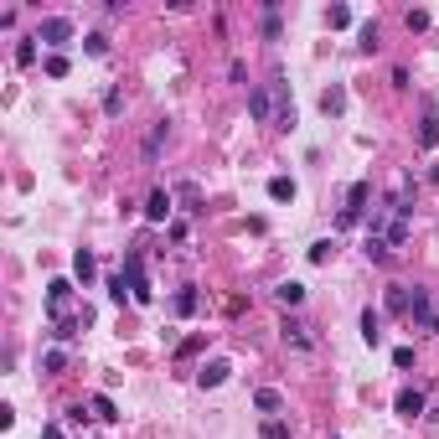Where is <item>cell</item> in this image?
I'll return each mask as SVG.
<instances>
[{
  "instance_id": "19",
  "label": "cell",
  "mask_w": 439,
  "mask_h": 439,
  "mask_svg": "<svg viewBox=\"0 0 439 439\" xmlns=\"http://www.w3.org/2000/svg\"><path fill=\"white\" fill-rule=\"evenodd\" d=\"M419 145L429 150V145H439V119L434 114H424V129H419Z\"/></svg>"
},
{
  "instance_id": "2",
  "label": "cell",
  "mask_w": 439,
  "mask_h": 439,
  "mask_svg": "<svg viewBox=\"0 0 439 439\" xmlns=\"http://www.w3.org/2000/svg\"><path fill=\"white\" fill-rule=\"evenodd\" d=\"M68 305H73V279H52L47 284V315L52 321H68Z\"/></svg>"
},
{
  "instance_id": "35",
  "label": "cell",
  "mask_w": 439,
  "mask_h": 439,
  "mask_svg": "<svg viewBox=\"0 0 439 439\" xmlns=\"http://www.w3.org/2000/svg\"><path fill=\"white\" fill-rule=\"evenodd\" d=\"M41 439H68V434H62V424H41Z\"/></svg>"
},
{
  "instance_id": "23",
  "label": "cell",
  "mask_w": 439,
  "mask_h": 439,
  "mask_svg": "<svg viewBox=\"0 0 439 439\" xmlns=\"http://www.w3.org/2000/svg\"><path fill=\"white\" fill-rule=\"evenodd\" d=\"M109 295H114L119 305H124V300H135V290L124 284V274H114V279H109Z\"/></svg>"
},
{
  "instance_id": "3",
  "label": "cell",
  "mask_w": 439,
  "mask_h": 439,
  "mask_svg": "<svg viewBox=\"0 0 439 439\" xmlns=\"http://www.w3.org/2000/svg\"><path fill=\"white\" fill-rule=\"evenodd\" d=\"M124 274H129V290H135V305H150V295H156V290H150V279H145V259L129 254L124 259Z\"/></svg>"
},
{
  "instance_id": "5",
  "label": "cell",
  "mask_w": 439,
  "mask_h": 439,
  "mask_svg": "<svg viewBox=\"0 0 439 439\" xmlns=\"http://www.w3.org/2000/svg\"><path fill=\"white\" fill-rule=\"evenodd\" d=\"M393 409H398V419H419V413H424V393L419 388H403L398 398H393Z\"/></svg>"
},
{
  "instance_id": "14",
  "label": "cell",
  "mask_w": 439,
  "mask_h": 439,
  "mask_svg": "<svg viewBox=\"0 0 439 439\" xmlns=\"http://www.w3.org/2000/svg\"><path fill=\"white\" fill-rule=\"evenodd\" d=\"M88 409H93V419H104V424H114V419H119L114 403H109V393H93V398H88Z\"/></svg>"
},
{
  "instance_id": "28",
  "label": "cell",
  "mask_w": 439,
  "mask_h": 439,
  "mask_svg": "<svg viewBox=\"0 0 439 439\" xmlns=\"http://www.w3.org/2000/svg\"><path fill=\"white\" fill-rule=\"evenodd\" d=\"M367 196H372V186H367V181L351 186V212H362V202H367Z\"/></svg>"
},
{
  "instance_id": "21",
  "label": "cell",
  "mask_w": 439,
  "mask_h": 439,
  "mask_svg": "<svg viewBox=\"0 0 439 439\" xmlns=\"http://www.w3.org/2000/svg\"><path fill=\"white\" fill-rule=\"evenodd\" d=\"M83 52H88V57H104V52H109V37H104V31H93V37H83Z\"/></svg>"
},
{
  "instance_id": "30",
  "label": "cell",
  "mask_w": 439,
  "mask_h": 439,
  "mask_svg": "<svg viewBox=\"0 0 439 439\" xmlns=\"http://www.w3.org/2000/svg\"><path fill=\"white\" fill-rule=\"evenodd\" d=\"M119 109H124V93H119V88H109V93H104V114H119Z\"/></svg>"
},
{
  "instance_id": "22",
  "label": "cell",
  "mask_w": 439,
  "mask_h": 439,
  "mask_svg": "<svg viewBox=\"0 0 439 439\" xmlns=\"http://www.w3.org/2000/svg\"><path fill=\"white\" fill-rule=\"evenodd\" d=\"M259 439H290V424H284V419H269L259 429Z\"/></svg>"
},
{
  "instance_id": "10",
  "label": "cell",
  "mask_w": 439,
  "mask_h": 439,
  "mask_svg": "<svg viewBox=\"0 0 439 439\" xmlns=\"http://www.w3.org/2000/svg\"><path fill=\"white\" fill-rule=\"evenodd\" d=\"M73 274H78V279H83V290H88V284H93L98 263H93V254H88V248H78V254H73Z\"/></svg>"
},
{
  "instance_id": "29",
  "label": "cell",
  "mask_w": 439,
  "mask_h": 439,
  "mask_svg": "<svg viewBox=\"0 0 439 439\" xmlns=\"http://www.w3.org/2000/svg\"><path fill=\"white\" fill-rule=\"evenodd\" d=\"M263 37L279 41V16H274V0H269V16H263Z\"/></svg>"
},
{
  "instance_id": "4",
  "label": "cell",
  "mask_w": 439,
  "mask_h": 439,
  "mask_svg": "<svg viewBox=\"0 0 439 439\" xmlns=\"http://www.w3.org/2000/svg\"><path fill=\"white\" fill-rule=\"evenodd\" d=\"M227 372H233V362L212 357V362H202V372H196V382H202V388H217V382H227Z\"/></svg>"
},
{
  "instance_id": "7",
  "label": "cell",
  "mask_w": 439,
  "mask_h": 439,
  "mask_svg": "<svg viewBox=\"0 0 439 439\" xmlns=\"http://www.w3.org/2000/svg\"><path fill=\"white\" fill-rule=\"evenodd\" d=\"M284 342H290L295 351H315V336H310V326H300V321H284Z\"/></svg>"
},
{
  "instance_id": "27",
  "label": "cell",
  "mask_w": 439,
  "mask_h": 439,
  "mask_svg": "<svg viewBox=\"0 0 439 439\" xmlns=\"http://www.w3.org/2000/svg\"><path fill=\"white\" fill-rule=\"evenodd\" d=\"M47 73H52V78H68V57H62V52H52V57H47Z\"/></svg>"
},
{
  "instance_id": "17",
  "label": "cell",
  "mask_w": 439,
  "mask_h": 439,
  "mask_svg": "<svg viewBox=\"0 0 439 439\" xmlns=\"http://www.w3.org/2000/svg\"><path fill=\"white\" fill-rule=\"evenodd\" d=\"M269 196H274V202H295V181H290V176H274V181H269Z\"/></svg>"
},
{
  "instance_id": "8",
  "label": "cell",
  "mask_w": 439,
  "mask_h": 439,
  "mask_svg": "<svg viewBox=\"0 0 439 439\" xmlns=\"http://www.w3.org/2000/svg\"><path fill=\"white\" fill-rule=\"evenodd\" d=\"M196 305H202L196 284H181V290H176V300H171V310H176V315H196Z\"/></svg>"
},
{
  "instance_id": "16",
  "label": "cell",
  "mask_w": 439,
  "mask_h": 439,
  "mask_svg": "<svg viewBox=\"0 0 439 439\" xmlns=\"http://www.w3.org/2000/svg\"><path fill=\"white\" fill-rule=\"evenodd\" d=\"M166 135H171V129H166V119H160V124L150 129V140H145V160H156V156H160V145H166Z\"/></svg>"
},
{
  "instance_id": "1",
  "label": "cell",
  "mask_w": 439,
  "mask_h": 439,
  "mask_svg": "<svg viewBox=\"0 0 439 439\" xmlns=\"http://www.w3.org/2000/svg\"><path fill=\"white\" fill-rule=\"evenodd\" d=\"M37 41H41V47H52V52H62V47L73 41V21H68V16H41Z\"/></svg>"
},
{
  "instance_id": "34",
  "label": "cell",
  "mask_w": 439,
  "mask_h": 439,
  "mask_svg": "<svg viewBox=\"0 0 439 439\" xmlns=\"http://www.w3.org/2000/svg\"><path fill=\"white\" fill-rule=\"evenodd\" d=\"M393 367H413V346H398V351H393Z\"/></svg>"
},
{
  "instance_id": "25",
  "label": "cell",
  "mask_w": 439,
  "mask_h": 439,
  "mask_svg": "<svg viewBox=\"0 0 439 439\" xmlns=\"http://www.w3.org/2000/svg\"><path fill=\"white\" fill-rule=\"evenodd\" d=\"M331 254H336V243H331V238H321V243H310V263H326Z\"/></svg>"
},
{
  "instance_id": "18",
  "label": "cell",
  "mask_w": 439,
  "mask_h": 439,
  "mask_svg": "<svg viewBox=\"0 0 439 439\" xmlns=\"http://www.w3.org/2000/svg\"><path fill=\"white\" fill-rule=\"evenodd\" d=\"M367 259H372V263H388V259H393V248L382 243L377 233H367Z\"/></svg>"
},
{
  "instance_id": "11",
  "label": "cell",
  "mask_w": 439,
  "mask_h": 439,
  "mask_svg": "<svg viewBox=\"0 0 439 439\" xmlns=\"http://www.w3.org/2000/svg\"><path fill=\"white\" fill-rule=\"evenodd\" d=\"M409 305H413L409 284H388V310H393V315H409Z\"/></svg>"
},
{
  "instance_id": "24",
  "label": "cell",
  "mask_w": 439,
  "mask_h": 439,
  "mask_svg": "<svg viewBox=\"0 0 439 439\" xmlns=\"http://www.w3.org/2000/svg\"><path fill=\"white\" fill-rule=\"evenodd\" d=\"M16 62H21V68H31V62H37V37H26V41L16 47Z\"/></svg>"
},
{
  "instance_id": "20",
  "label": "cell",
  "mask_w": 439,
  "mask_h": 439,
  "mask_svg": "<svg viewBox=\"0 0 439 439\" xmlns=\"http://www.w3.org/2000/svg\"><path fill=\"white\" fill-rule=\"evenodd\" d=\"M62 367H68V351H62V346H52L47 357H41V372H62Z\"/></svg>"
},
{
  "instance_id": "36",
  "label": "cell",
  "mask_w": 439,
  "mask_h": 439,
  "mask_svg": "<svg viewBox=\"0 0 439 439\" xmlns=\"http://www.w3.org/2000/svg\"><path fill=\"white\" fill-rule=\"evenodd\" d=\"M434 186H439V171H434Z\"/></svg>"
},
{
  "instance_id": "31",
  "label": "cell",
  "mask_w": 439,
  "mask_h": 439,
  "mask_svg": "<svg viewBox=\"0 0 439 439\" xmlns=\"http://www.w3.org/2000/svg\"><path fill=\"white\" fill-rule=\"evenodd\" d=\"M181 202H186V212H196V202H202V192H196V186L186 181V186H181Z\"/></svg>"
},
{
  "instance_id": "13",
  "label": "cell",
  "mask_w": 439,
  "mask_h": 439,
  "mask_svg": "<svg viewBox=\"0 0 439 439\" xmlns=\"http://www.w3.org/2000/svg\"><path fill=\"white\" fill-rule=\"evenodd\" d=\"M254 409H259V413H279V409H284V398H279L274 388H259V393H254Z\"/></svg>"
},
{
  "instance_id": "26",
  "label": "cell",
  "mask_w": 439,
  "mask_h": 439,
  "mask_svg": "<svg viewBox=\"0 0 439 439\" xmlns=\"http://www.w3.org/2000/svg\"><path fill=\"white\" fill-rule=\"evenodd\" d=\"M326 21L342 31V26H351V10H346V6H331V10H326Z\"/></svg>"
},
{
  "instance_id": "9",
  "label": "cell",
  "mask_w": 439,
  "mask_h": 439,
  "mask_svg": "<svg viewBox=\"0 0 439 439\" xmlns=\"http://www.w3.org/2000/svg\"><path fill=\"white\" fill-rule=\"evenodd\" d=\"M321 114H346V88L342 83H331V88H326V93H321Z\"/></svg>"
},
{
  "instance_id": "6",
  "label": "cell",
  "mask_w": 439,
  "mask_h": 439,
  "mask_svg": "<svg viewBox=\"0 0 439 439\" xmlns=\"http://www.w3.org/2000/svg\"><path fill=\"white\" fill-rule=\"evenodd\" d=\"M145 217H150V223H166V217H171V192H166V186H156V192L145 196Z\"/></svg>"
},
{
  "instance_id": "12",
  "label": "cell",
  "mask_w": 439,
  "mask_h": 439,
  "mask_svg": "<svg viewBox=\"0 0 439 439\" xmlns=\"http://www.w3.org/2000/svg\"><path fill=\"white\" fill-rule=\"evenodd\" d=\"M362 336H367V346H377V342H382V315L372 310V305L362 310Z\"/></svg>"
},
{
  "instance_id": "15",
  "label": "cell",
  "mask_w": 439,
  "mask_h": 439,
  "mask_svg": "<svg viewBox=\"0 0 439 439\" xmlns=\"http://www.w3.org/2000/svg\"><path fill=\"white\" fill-rule=\"evenodd\" d=\"M274 295H279V305H290V310H295V305H300V300H305V284H295V279H284V284H279V290H274Z\"/></svg>"
},
{
  "instance_id": "32",
  "label": "cell",
  "mask_w": 439,
  "mask_h": 439,
  "mask_svg": "<svg viewBox=\"0 0 439 439\" xmlns=\"http://www.w3.org/2000/svg\"><path fill=\"white\" fill-rule=\"evenodd\" d=\"M403 21H409V31H424V26H429V10H409Z\"/></svg>"
},
{
  "instance_id": "33",
  "label": "cell",
  "mask_w": 439,
  "mask_h": 439,
  "mask_svg": "<svg viewBox=\"0 0 439 439\" xmlns=\"http://www.w3.org/2000/svg\"><path fill=\"white\" fill-rule=\"evenodd\" d=\"M362 47H367V52L377 47V21H367V26H362Z\"/></svg>"
}]
</instances>
